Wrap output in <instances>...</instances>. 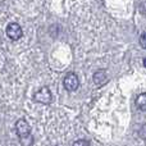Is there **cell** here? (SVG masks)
I'll return each mask as SVG.
<instances>
[{
  "mask_svg": "<svg viewBox=\"0 0 146 146\" xmlns=\"http://www.w3.org/2000/svg\"><path fill=\"white\" fill-rule=\"evenodd\" d=\"M33 99L41 104H49L53 100V95H51V91L49 90V87L44 86V87L38 88V90L36 91L35 95H33Z\"/></svg>",
  "mask_w": 146,
  "mask_h": 146,
  "instance_id": "obj_1",
  "label": "cell"
},
{
  "mask_svg": "<svg viewBox=\"0 0 146 146\" xmlns=\"http://www.w3.org/2000/svg\"><path fill=\"white\" fill-rule=\"evenodd\" d=\"M63 85L68 91H76L78 88V86H80V80H78L77 74L73 72H69L68 74L64 77Z\"/></svg>",
  "mask_w": 146,
  "mask_h": 146,
  "instance_id": "obj_2",
  "label": "cell"
},
{
  "mask_svg": "<svg viewBox=\"0 0 146 146\" xmlns=\"http://www.w3.org/2000/svg\"><path fill=\"white\" fill-rule=\"evenodd\" d=\"M7 36L10 38V40L15 41V40H19L23 35V31H22V27H21L18 23H9L7 27Z\"/></svg>",
  "mask_w": 146,
  "mask_h": 146,
  "instance_id": "obj_3",
  "label": "cell"
},
{
  "mask_svg": "<svg viewBox=\"0 0 146 146\" xmlns=\"http://www.w3.org/2000/svg\"><path fill=\"white\" fill-rule=\"evenodd\" d=\"M15 131H17L19 139L21 137H26V136H30L31 135L30 124H28L25 119H19V121H17V123H15Z\"/></svg>",
  "mask_w": 146,
  "mask_h": 146,
  "instance_id": "obj_4",
  "label": "cell"
},
{
  "mask_svg": "<svg viewBox=\"0 0 146 146\" xmlns=\"http://www.w3.org/2000/svg\"><path fill=\"white\" fill-rule=\"evenodd\" d=\"M92 78H94L95 85H98V86H103L108 82V74H106V71H104V69H99V71H96L95 73H94Z\"/></svg>",
  "mask_w": 146,
  "mask_h": 146,
  "instance_id": "obj_5",
  "label": "cell"
},
{
  "mask_svg": "<svg viewBox=\"0 0 146 146\" xmlns=\"http://www.w3.org/2000/svg\"><path fill=\"white\" fill-rule=\"evenodd\" d=\"M136 106L140 110H146V94H141L136 98Z\"/></svg>",
  "mask_w": 146,
  "mask_h": 146,
  "instance_id": "obj_6",
  "label": "cell"
},
{
  "mask_svg": "<svg viewBox=\"0 0 146 146\" xmlns=\"http://www.w3.org/2000/svg\"><path fill=\"white\" fill-rule=\"evenodd\" d=\"M21 144L22 146H32L33 144V137L32 135H30V136H26V137H21Z\"/></svg>",
  "mask_w": 146,
  "mask_h": 146,
  "instance_id": "obj_7",
  "label": "cell"
},
{
  "mask_svg": "<svg viewBox=\"0 0 146 146\" xmlns=\"http://www.w3.org/2000/svg\"><path fill=\"white\" fill-rule=\"evenodd\" d=\"M72 146H90V144H88V141H86V140H77V141L73 142Z\"/></svg>",
  "mask_w": 146,
  "mask_h": 146,
  "instance_id": "obj_8",
  "label": "cell"
},
{
  "mask_svg": "<svg viewBox=\"0 0 146 146\" xmlns=\"http://www.w3.org/2000/svg\"><path fill=\"white\" fill-rule=\"evenodd\" d=\"M139 136L141 137V139H144L146 140V124H144V126L140 128V131H139Z\"/></svg>",
  "mask_w": 146,
  "mask_h": 146,
  "instance_id": "obj_9",
  "label": "cell"
},
{
  "mask_svg": "<svg viewBox=\"0 0 146 146\" xmlns=\"http://www.w3.org/2000/svg\"><path fill=\"white\" fill-rule=\"evenodd\" d=\"M140 44H141V46L146 50V32L142 33L141 37H140Z\"/></svg>",
  "mask_w": 146,
  "mask_h": 146,
  "instance_id": "obj_10",
  "label": "cell"
},
{
  "mask_svg": "<svg viewBox=\"0 0 146 146\" xmlns=\"http://www.w3.org/2000/svg\"><path fill=\"white\" fill-rule=\"evenodd\" d=\"M144 67H146V59H144Z\"/></svg>",
  "mask_w": 146,
  "mask_h": 146,
  "instance_id": "obj_11",
  "label": "cell"
}]
</instances>
